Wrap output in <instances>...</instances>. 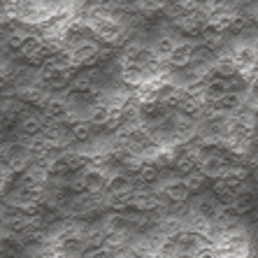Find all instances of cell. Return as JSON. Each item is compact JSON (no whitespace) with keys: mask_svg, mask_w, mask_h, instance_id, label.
<instances>
[{"mask_svg":"<svg viewBox=\"0 0 258 258\" xmlns=\"http://www.w3.org/2000/svg\"><path fill=\"white\" fill-rule=\"evenodd\" d=\"M40 112H42V116L47 119V123H51V126H68L72 119H77V114L72 112L70 102H68L66 96H51L49 102L40 109Z\"/></svg>","mask_w":258,"mask_h":258,"instance_id":"6da1fadb","label":"cell"},{"mask_svg":"<svg viewBox=\"0 0 258 258\" xmlns=\"http://www.w3.org/2000/svg\"><path fill=\"white\" fill-rule=\"evenodd\" d=\"M47 119L42 116L40 109H33V107H26L21 112V116L17 119V135L21 140H28V138H37L42 135L44 128H47Z\"/></svg>","mask_w":258,"mask_h":258,"instance_id":"7a4b0ae2","label":"cell"},{"mask_svg":"<svg viewBox=\"0 0 258 258\" xmlns=\"http://www.w3.org/2000/svg\"><path fill=\"white\" fill-rule=\"evenodd\" d=\"M100 42H98L96 37H89L84 42L75 44L70 47V58L75 63V68H91V66H98V54H100Z\"/></svg>","mask_w":258,"mask_h":258,"instance_id":"3957f363","label":"cell"},{"mask_svg":"<svg viewBox=\"0 0 258 258\" xmlns=\"http://www.w3.org/2000/svg\"><path fill=\"white\" fill-rule=\"evenodd\" d=\"M219 212H221V203H219L214 193H200L198 198L191 203V216L203 219L207 223H214Z\"/></svg>","mask_w":258,"mask_h":258,"instance_id":"277c9868","label":"cell"},{"mask_svg":"<svg viewBox=\"0 0 258 258\" xmlns=\"http://www.w3.org/2000/svg\"><path fill=\"white\" fill-rule=\"evenodd\" d=\"M154 191H158L170 205H186L191 200V191L184 179H163Z\"/></svg>","mask_w":258,"mask_h":258,"instance_id":"5b68a950","label":"cell"},{"mask_svg":"<svg viewBox=\"0 0 258 258\" xmlns=\"http://www.w3.org/2000/svg\"><path fill=\"white\" fill-rule=\"evenodd\" d=\"M235 66L240 68V75L258 68V47L253 42H235V47L230 49Z\"/></svg>","mask_w":258,"mask_h":258,"instance_id":"8992f818","label":"cell"},{"mask_svg":"<svg viewBox=\"0 0 258 258\" xmlns=\"http://www.w3.org/2000/svg\"><path fill=\"white\" fill-rule=\"evenodd\" d=\"M196 49H198V40H191V37H188V40H181L165 63H168L170 68H174V70H184V68H188L193 60H196Z\"/></svg>","mask_w":258,"mask_h":258,"instance_id":"52a82bcc","label":"cell"},{"mask_svg":"<svg viewBox=\"0 0 258 258\" xmlns=\"http://www.w3.org/2000/svg\"><path fill=\"white\" fill-rule=\"evenodd\" d=\"M179 42H181V40L174 35V33H170V30H161L158 35L151 37L149 47H151V51L156 54L158 60H168L170 56H172V51L177 49V44H179Z\"/></svg>","mask_w":258,"mask_h":258,"instance_id":"ba28073f","label":"cell"},{"mask_svg":"<svg viewBox=\"0 0 258 258\" xmlns=\"http://www.w3.org/2000/svg\"><path fill=\"white\" fill-rule=\"evenodd\" d=\"M133 191H135V179H133V174L119 170V172H114V174H109L107 177L105 196H131Z\"/></svg>","mask_w":258,"mask_h":258,"instance_id":"9c48e42d","label":"cell"},{"mask_svg":"<svg viewBox=\"0 0 258 258\" xmlns=\"http://www.w3.org/2000/svg\"><path fill=\"white\" fill-rule=\"evenodd\" d=\"M68 128H70V135L75 138V142H91V140L96 138V126L89 119H84V116L72 119L68 123Z\"/></svg>","mask_w":258,"mask_h":258,"instance_id":"30bf717a","label":"cell"},{"mask_svg":"<svg viewBox=\"0 0 258 258\" xmlns=\"http://www.w3.org/2000/svg\"><path fill=\"white\" fill-rule=\"evenodd\" d=\"M119 82L126 86H133V89H140L142 84H147V72H144L142 66H123Z\"/></svg>","mask_w":258,"mask_h":258,"instance_id":"8fae6325","label":"cell"},{"mask_svg":"<svg viewBox=\"0 0 258 258\" xmlns=\"http://www.w3.org/2000/svg\"><path fill=\"white\" fill-rule=\"evenodd\" d=\"M82 172H84V179H86V188H89V193H96V196L105 193V188H107V174L102 172V170L86 168V170H82Z\"/></svg>","mask_w":258,"mask_h":258,"instance_id":"7c38bea8","label":"cell"},{"mask_svg":"<svg viewBox=\"0 0 258 258\" xmlns=\"http://www.w3.org/2000/svg\"><path fill=\"white\" fill-rule=\"evenodd\" d=\"M109 109H112L109 102H96V105H91V107L86 109L84 119H89L93 126L102 131V126H105V121H107V116H109Z\"/></svg>","mask_w":258,"mask_h":258,"instance_id":"4fadbf2b","label":"cell"},{"mask_svg":"<svg viewBox=\"0 0 258 258\" xmlns=\"http://www.w3.org/2000/svg\"><path fill=\"white\" fill-rule=\"evenodd\" d=\"M138 10L149 17H156V14H163L168 10V3L165 0H138Z\"/></svg>","mask_w":258,"mask_h":258,"instance_id":"5bb4252c","label":"cell"},{"mask_svg":"<svg viewBox=\"0 0 258 258\" xmlns=\"http://www.w3.org/2000/svg\"><path fill=\"white\" fill-rule=\"evenodd\" d=\"M184 184L188 186V191L191 193H205V186H207V177H205L200 170H196L193 174H188V177H184Z\"/></svg>","mask_w":258,"mask_h":258,"instance_id":"9a60e30c","label":"cell"},{"mask_svg":"<svg viewBox=\"0 0 258 258\" xmlns=\"http://www.w3.org/2000/svg\"><path fill=\"white\" fill-rule=\"evenodd\" d=\"M196 258H221V251H219L216 246H212V244H205L203 249L196 253Z\"/></svg>","mask_w":258,"mask_h":258,"instance_id":"2e32d148","label":"cell"},{"mask_svg":"<svg viewBox=\"0 0 258 258\" xmlns=\"http://www.w3.org/2000/svg\"><path fill=\"white\" fill-rule=\"evenodd\" d=\"M5 214H7V212H5V207H3V205H0V221H3V219H5Z\"/></svg>","mask_w":258,"mask_h":258,"instance_id":"e0dca14e","label":"cell"},{"mask_svg":"<svg viewBox=\"0 0 258 258\" xmlns=\"http://www.w3.org/2000/svg\"><path fill=\"white\" fill-rule=\"evenodd\" d=\"M3 237H5V230L0 228V242H3Z\"/></svg>","mask_w":258,"mask_h":258,"instance_id":"ac0fdd59","label":"cell"},{"mask_svg":"<svg viewBox=\"0 0 258 258\" xmlns=\"http://www.w3.org/2000/svg\"><path fill=\"white\" fill-rule=\"evenodd\" d=\"M0 253H3V246H0Z\"/></svg>","mask_w":258,"mask_h":258,"instance_id":"d6986e66","label":"cell"}]
</instances>
